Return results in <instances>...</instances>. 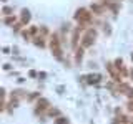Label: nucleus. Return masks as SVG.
<instances>
[{
    "mask_svg": "<svg viewBox=\"0 0 133 124\" xmlns=\"http://www.w3.org/2000/svg\"><path fill=\"white\" fill-rule=\"evenodd\" d=\"M75 18L78 20V23H90L91 22V13H88L87 8H78L77 13H75Z\"/></svg>",
    "mask_w": 133,
    "mask_h": 124,
    "instance_id": "nucleus-1",
    "label": "nucleus"
},
{
    "mask_svg": "<svg viewBox=\"0 0 133 124\" xmlns=\"http://www.w3.org/2000/svg\"><path fill=\"white\" fill-rule=\"evenodd\" d=\"M50 48H52V53L57 58H62V48H60V40H58L57 35H52L50 38Z\"/></svg>",
    "mask_w": 133,
    "mask_h": 124,
    "instance_id": "nucleus-2",
    "label": "nucleus"
},
{
    "mask_svg": "<svg viewBox=\"0 0 133 124\" xmlns=\"http://www.w3.org/2000/svg\"><path fill=\"white\" fill-rule=\"evenodd\" d=\"M93 40H95V36H91V35H88V33H87V35L83 36V40H82V47H83V48L91 47V45H93Z\"/></svg>",
    "mask_w": 133,
    "mask_h": 124,
    "instance_id": "nucleus-3",
    "label": "nucleus"
},
{
    "mask_svg": "<svg viewBox=\"0 0 133 124\" xmlns=\"http://www.w3.org/2000/svg\"><path fill=\"white\" fill-rule=\"evenodd\" d=\"M47 107H48V101H47V99H40V101L37 103V109H35V113L38 114V113H42L43 109H47Z\"/></svg>",
    "mask_w": 133,
    "mask_h": 124,
    "instance_id": "nucleus-4",
    "label": "nucleus"
},
{
    "mask_svg": "<svg viewBox=\"0 0 133 124\" xmlns=\"http://www.w3.org/2000/svg\"><path fill=\"white\" fill-rule=\"evenodd\" d=\"M28 22H30V12L27 8H23L22 10V23H28Z\"/></svg>",
    "mask_w": 133,
    "mask_h": 124,
    "instance_id": "nucleus-5",
    "label": "nucleus"
},
{
    "mask_svg": "<svg viewBox=\"0 0 133 124\" xmlns=\"http://www.w3.org/2000/svg\"><path fill=\"white\" fill-rule=\"evenodd\" d=\"M82 58H83V47H80V48L77 50V53H75V61H77V63H80Z\"/></svg>",
    "mask_w": 133,
    "mask_h": 124,
    "instance_id": "nucleus-6",
    "label": "nucleus"
},
{
    "mask_svg": "<svg viewBox=\"0 0 133 124\" xmlns=\"http://www.w3.org/2000/svg\"><path fill=\"white\" fill-rule=\"evenodd\" d=\"M35 45H37V47H45L43 36H37V38H35Z\"/></svg>",
    "mask_w": 133,
    "mask_h": 124,
    "instance_id": "nucleus-7",
    "label": "nucleus"
},
{
    "mask_svg": "<svg viewBox=\"0 0 133 124\" xmlns=\"http://www.w3.org/2000/svg\"><path fill=\"white\" fill-rule=\"evenodd\" d=\"M15 22V17H5V18H3V23H5V25H12V23H14Z\"/></svg>",
    "mask_w": 133,
    "mask_h": 124,
    "instance_id": "nucleus-8",
    "label": "nucleus"
},
{
    "mask_svg": "<svg viewBox=\"0 0 133 124\" xmlns=\"http://www.w3.org/2000/svg\"><path fill=\"white\" fill-rule=\"evenodd\" d=\"M12 12H14V8H12V7H3V10H2V13H3V15H10V13H12Z\"/></svg>",
    "mask_w": 133,
    "mask_h": 124,
    "instance_id": "nucleus-9",
    "label": "nucleus"
},
{
    "mask_svg": "<svg viewBox=\"0 0 133 124\" xmlns=\"http://www.w3.org/2000/svg\"><path fill=\"white\" fill-rule=\"evenodd\" d=\"M91 10L97 12L98 15H102V7H100V5H91Z\"/></svg>",
    "mask_w": 133,
    "mask_h": 124,
    "instance_id": "nucleus-10",
    "label": "nucleus"
},
{
    "mask_svg": "<svg viewBox=\"0 0 133 124\" xmlns=\"http://www.w3.org/2000/svg\"><path fill=\"white\" fill-rule=\"evenodd\" d=\"M55 124H68V121H66L65 118H58L57 121H55Z\"/></svg>",
    "mask_w": 133,
    "mask_h": 124,
    "instance_id": "nucleus-11",
    "label": "nucleus"
},
{
    "mask_svg": "<svg viewBox=\"0 0 133 124\" xmlns=\"http://www.w3.org/2000/svg\"><path fill=\"white\" fill-rule=\"evenodd\" d=\"M48 113L52 114V116H58V114H60V113H58V109H50Z\"/></svg>",
    "mask_w": 133,
    "mask_h": 124,
    "instance_id": "nucleus-12",
    "label": "nucleus"
},
{
    "mask_svg": "<svg viewBox=\"0 0 133 124\" xmlns=\"http://www.w3.org/2000/svg\"><path fill=\"white\" fill-rule=\"evenodd\" d=\"M38 96H40V93H33L32 96H30V99H35V98H38Z\"/></svg>",
    "mask_w": 133,
    "mask_h": 124,
    "instance_id": "nucleus-13",
    "label": "nucleus"
},
{
    "mask_svg": "<svg viewBox=\"0 0 133 124\" xmlns=\"http://www.w3.org/2000/svg\"><path fill=\"white\" fill-rule=\"evenodd\" d=\"M30 33H37V27H32L30 28Z\"/></svg>",
    "mask_w": 133,
    "mask_h": 124,
    "instance_id": "nucleus-14",
    "label": "nucleus"
},
{
    "mask_svg": "<svg viewBox=\"0 0 133 124\" xmlns=\"http://www.w3.org/2000/svg\"><path fill=\"white\" fill-rule=\"evenodd\" d=\"M128 96H130V98H133V89H130V91H128Z\"/></svg>",
    "mask_w": 133,
    "mask_h": 124,
    "instance_id": "nucleus-15",
    "label": "nucleus"
},
{
    "mask_svg": "<svg viewBox=\"0 0 133 124\" xmlns=\"http://www.w3.org/2000/svg\"><path fill=\"white\" fill-rule=\"evenodd\" d=\"M131 80H133V69H131Z\"/></svg>",
    "mask_w": 133,
    "mask_h": 124,
    "instance_id": "nucleus-16",
    "label": "nucleus"
},
{
    "mask_svg": "<svg viewBox=\"0 0 133 124\" xmlns=\"http://www.w3.org/2000/svg\"><path fill=\"white\" fill-rule=\"evenodd\" d=\"M2 2H7V0H2Z\"/></svg>",
    "mask_w": 133,
    "mask_h": 124,
    "instance_id": "nucleus-17",
    "label": "nucleus"
}]
</instances>
